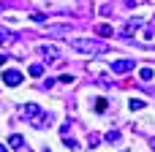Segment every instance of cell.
I'll list each match as a JSON object with an SVG mask.
<instances>
[{"label": "cell", "mask_w": 155, "mask_h": 152, "mask_svg": "<svg viewBox=\"0 0 155 152\" xmlns=\"http://www.w3.org/2000/svg\"><path fill=\"white\" fill-rule=\"evenodd\" d=\"M71 49L82 52V54H106L109 46L104 41H90V38H74L71 41Z\"/></svg>", "instance_id": "obj_1"}, {"label": "cell", "mask_w": 155, "mask_h": 152, "mask_svg": "<svg viewBox=\"0 0 155 152\" xmlns=\"http://www.w3.org/2000/svg\"><path fill=\"white\" fill-rule=\"evenodd\" d=\"M19 114L25 117V122H33V125H38V120L44 117V112H41L38 103H25V106L19 109Z\"/></svg>", "instance_id": "obj_2"}, {"label": "cell", "mask_w": 155, "mask_h": 152, "mask_svg": "<svg viewBox=\"0 0 155 152\" xmlns=\"http://www.w3.org/2000/svg\"><path fill=\"white\" fill-rule=\"evenodd\" d=\"M38 8H46V11H52V8H68V5H74L71 0H33Z\"/></svg>", "instance_id": "obj_3"}, {"label": "cell", "mask_w": 155, "mask_h": 152, "mask_svg": "<svg viewBox=\"0 0 155 152\" xmlns=\"http://www.w3.org/2000/svg\"><path fill=\"white\" fill-rule=\"evenodd\" d=\"M38 52H41L44 57H49V60H57V57H60V49H57L54 44H38Z\"/></svg>", "instance_id": "obj_4"}, {"label": "cell", "mask_w": 155, "mask_h": 152, "mask_svg": "<svg viewBox=\"0 0 155 152\" xmlns=\"http://www.w3.org/2000/svg\"><path fill=\"white\" fill-rule=\"evenodd\" d=\"M134 71V60H114L112 63V73H128Z\"/></svg>", "instance_id": "obj_5"}, {"label": "cell", "mask_w": 155, "mask_h": 152, "mask_svg": "<svg viewBox=\"0 0 155 152\" xmlns=\"http://www.w3.org/2000/svg\"><path fill=\"white\" fill-rule=\"evenodd\" d=\"M19 82H22V73H19V71H3V84L16 87Z\"/></svg>", "instance_id": "obj_6"}, {"label": "cell", "mask_w": 155, "mask_h": 152, "mask_svg": "<svg viewBox=\"0 0 155 152\" xmlns=\"http://www.w3.org/2000/svg\"><path fill=\"white\" fill-rule=\"evenodd\" d=\"M8 147H14V150H25V139H22V136H19V133H14V136H11V139H8Z\"/></svg>", "instance_id": "obj_7"}, {"label": "cell", "mask_w": 155, "mask_h": 152, "mask_svg": "<svg viewBox=\"0 0 155 152\" xmlns=\"http://www.w3.org/2000/svg\"><path fill=\"white\" fill-rule=\"evenodd\" d=\"M128 106H131V112H139V109H144L147 103H144L142 98H131V101H128Z\"/></svg>", "instance_id": "obj_8"}, {"label": "cell", "mask_w": 155, "mask_h": 152, "mask_svg": "<svg viewBox=\"0 0 155 152\" xmlns=\"http://www.w3.org/2000/svg\"><path fill=\"white\" fill-rule=\"evenodd\" d=\"M139 27H142V22H139V19H131V22L125 24V35H131V33H134V30H139Z\"/></svg>", "instance_id": "obj_9"}, {"label": "cell", "mask_w": 155, "mask_h": 152, "mask_svg": "<svg viewBox=\"0 0 155 152\" xmlns=\"http://www.w3.org/2000/svg\"><path fill=\"white\" fill-rule=\"evenodd\" d=\"M95 33H98V35H112V27H109V24H98Z\"/></svg>", "instance_id": "obj_10"}, {"label": "cell", "mask_w": 155, "mask_h": 152, "mask_svg": "<svg viewBox=\"0 0 155 152\" xmlns=\"http://www.w3.org/2000/svg\"><path fill=\"white\" fill-rule=\"evenodd\" d=\"M139 76H142V82H150V79H153V68H142Z\"/></svg>", "instance_id": "obj_11"}, {"label": "cell", "mask_w": 155, "mask_h": 152, "mask_svg": "<svg viewBox=\"0 0 155 152\" xmlns=\"http://www.w3.org/2000/svg\"><path fill=\"white\" fill-rule=\"evenodd\" d=\"M106 141H109V144H112V141H120V131H109V133H106Z\"/></svg>", "instance_id": "obj_12"}, {"label": "cell", "mask_w": 155, "mask_h": 152, "mask_svg": "<svg viewBox=\"0 0 155 152\" xmlns=\"http://www.w3.org/2000/svg\"><path fill=\"white\" fill-rule=\"evenodd\" d=\"M11 38H14V35H11L8 30H0V46H3V44H8Z\"/></svg>", "instance_id": "obj_13"}, {"label": "cell", "mask_w": 155, "mask_h": 152, "mask_svg": "<svg viewBox=\"0 0 155 152\" xmlns=\"http://www.w3.org/2000/svg\"><path fill=\"white\" fill-rule=\"evenodd\" d=\"M44 73V65H30V76H41Z\"/></svg>", "instance_id": "obj_14"}, {"label": "cell", "mask_w": 155, "mask_h": 152, "mask_svg": "<svg viewBox=\"0 0 155 152\" xmlns=\"http://www.w3.org/2000/svg\"><path fill=\"white\" fill-rule=\"evenodd\" d=\"M106 106H109V103H106V98H98V103H95V112H106Z\"/></svg>", "instance_id": "obj_15"}, {"label": "cell", "mask_w": 155, "mask_h": 152, "mask_svg": "<svg viewBox=\"0 0 155 152\" xmlns=\"http://www.w3.org/2000/svg\"><path fill=\"white\" fill-rule=\"evenodd\" d=\"M60 82H63V84H74V76H71V73H63Z\"/></svg>", "instance_id": "obj_16"}, {"label": "cell", "mask_w": 155, "mask_h": 152, "mask_svg": "<svg viewBox=\"0 0 155 152\" xmlns=\"http://www.w3.org/2000/svg\"><path fill=\"white\" fill-rule=\"evenodd\" d=\"M65 147H68V150H79V144H76L74 139H68V136H65Z\"/></svg>", "instance_id": "obj_17"}, {"label": "cell", "mask_w": 155, "mask_h": 152, "mask_svg": "<svg viewBox=\"0 0 155 152\" xmlns=\"http://www.w3.org/2000/svg\"><path fill=\"white\" fill-rule=\"evenodd\" d=\"M33 22H41V24H46V16H44V14H33Z\"/></svg>", "instance_id": "obj_18"}, {"label": "cell", "mask_w": 155, "mask_h": 152, "mask_svg": "<svg viewBox=\"0 0 155 152\" xmlns=\"http://www.w3.org/2000/svg\"><path fill=\"white\" fill-rule=\"evenodd\" d=\"M0 152H8V150H5V147H3V144H0Z\"/></svg>", "instance_id": "obj_19"}, {"label": "cell", "mask_w": 155, "mask_h": 152, "mask_svg": "<svg viewBox=\"0 0 155 152\" xmlns=\"http://www.w3.org/2000/svg\"><path fill=\"white\" fill-rule=\"evenodd\" d=\"M153 150H155V139H153Z\"/></svg>", "instance_id": "obj_20"}]
</instances>
